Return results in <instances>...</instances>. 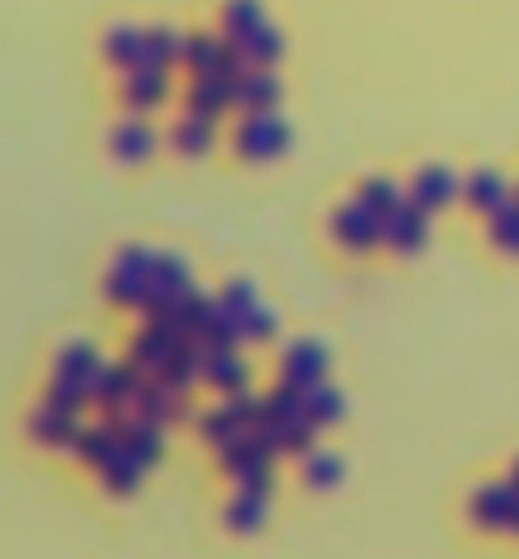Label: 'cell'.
Masks as SVG:
<instances>
[{"mask_svg": "<svg viewBox=\"0 0 519 559\" xmlns=\"http://www.w3.org/2000/svg\"><path fill=\"white\" fill-rule=\"evenodd\" d=\"M239 147L250 153V158H270V153H281L285 147V128L275 118H255L245 133H239Z\"/></svg>", "mask_w": 519, "mask_h": 559, "instance_id": "obj_1", "label": "cell"}, {"mask_svg": "<svg viewBox=\"0 0 519 559\" xmlns=\"http://www.w3.org/2000/svg\"><path fill=\"white\" fill-rule=\"evenodd\" d=\"M453 193V183H448V174H423V199H448Z\"/></svg>", "mask_w": 519, "mask_h": 559, "instance_id": "obj_11", "label": "cell"}, {"mask_svg": "<svg viewBox=\"0 0 519 559\" xmlns=\"http://www.w3.org/2000/svg\"><path fill=\"white\" fill-rule=\"evenodd\" d=\"M204 143H209V118L199 112V118H189L184 128H178V147H184V153H199Z\"/></svg>", "mask_w": 519, "mask_h": 559, "instance_id": "obj_9", "label": "cell"}, {"mask_svg": "<svg viewBox=\"0 0 519 559\" xmlns=\"http://www.w3.org/2000/svg\"><path fill=\"white\" fill-rule=\"evenodd\" d=\"M178 51H184V46H178L168 31H153V36H143V61H138V67H168Z\"/></svg>", "mask_w": 519, "mask_h": 559, "instance_id": "obj_4", "label": "cell"}, {"mask_svg": "<svg viewBox=\"0 0 519 559\" xmlns=\"http://www.w3.org/2000/svg\"><path fill=\"white\" fill-rule=\"evenodd\" d=\"M107 57L122 61V67H138V61H143V36H133V31H118V36H107Z\"/></svg>", "mask_w": 519, "mask_h": 559, "instance_id": "obj_5", "label": "cell"}, {"mask_svg": "<svg viewBox=\"0 0 519 559\" xmlns=\"http://www.w3.org/2000/svg\"><path fill=\"white\" fill-rule=\"evenodd\" d=\"M260 26H266V21H260V5H255V0H229V11H224V31H229V41L245 46Z\"/></svg>", "mask_w": 519, "mask_h": 559, "instance_id": "obj_2", "label": "cell"}, {"mask_svg": "<svg viewBox=\"0 0 519 559\" xmlns=\"http://www.w3.org/2000/svg\"><path fill=\"white\" fill-rule=\"evenodd\" d=\"M149 147H153L149 128H122V133H118V153H122V158H143Z\"/></svg>", "mask_w": 519, "mask_h": 559, "instance_id": "obj_10", "label": "cell"}, {"mask_svg": "<svg viewBox=\"0 0 519 559\" xmlns=\"http://www.w3.org/2000/svg\"><path fill=\"white\" fill-rule=\"evenodd\" d=\"M128 97H133L138 107H158L168 97V76L164 67H138L133 72V87H128Z\"/></svg>", "mask_w": 519, "mask_h": 559, "instance_id": "obj_3", "label": "cell"}, {"mask_svg": "<svg viewBox=\"0 0 519 559\" xmlns=\"http://www.w3.org/2000/svg\"><path fill=\"white\" fill-rule=\"evenodd\" d=\"M245 51H250V57L260 61V67H266V61H275V57H281V36H275V31H270V26H260V31H255V36H250V41H245Z\"/></svg>", "mask_w": 519, "mask_h": 559, "instance_id": "obj_7", "label": "cell"}, {"mask_svg": "<svg viewBox=\"0 0 519 559\" xmlns=\"http://www.w3.org/2000/svg\"><path fill=\"white\" fill-rule=\"evenodd\" d=\"M239 97L255 107V112H266L275 103V76H250V82H239Z\"/></svg>", "mask_w": 519, "mask_h": 559, "instance_id": "obj_6", "label": "cell"}, {"mask_svg": "<svg viewBox=\"0 0 519 559\" xmlns=\"http://www.w3.org/2000/svg\"><path fill=\"white\" fill-rule=\"evenodd\" d=\"M469 193H474L479 204H494V199H499V178H489V174L474 178V183H469Z\"/></svg>", "mask_w": 519, "mask_h": 559, "instance_id": "obj_12", "label": "cell"}, {"mask_svg": "<svg viewBox=\"0 0 519 559\" xmlns=\"http://www.w3.org/2000/svg\"><path fill=\"white\" fill-rule=\"evenodd\" d=\"M184 57H189L193 72H209V67H214V57H220V41H209V36H193V41H184Z\"/></svg>", "mask_w": 519, "mask_h": 559, "instance_id": "obj_8", "label": "cell"}]
</instances>
